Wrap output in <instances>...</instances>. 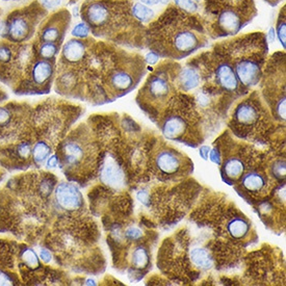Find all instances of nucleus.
Listing matches in <instances>:
<instances>
[{
	"mask_svg": "<svg viewBox=\"0 0 286 286\" xmlns=\"http://www.w3.org/2000/svg\"><path fill=\"white\" fill-rule=\"evenodd\" d=\"M273 173L274 176L277 178H284L285 177V162L284 161H278L273 167Z\"/></svg>",
	"mask_w": 286,
	"mask_h": 286,
	"instance_id": "2f4dec72",
	"label": "nucleus"
},
{
	"mask_svg": "<svg viewBox=\"0 0 286 286\" xmlns=\"http://www.w3.org/2000/svg\"><path fill=\"white\" fill-rule=\"evenodd\" d=\"M234 72L238 82L246 87H253L258 83L261 76V69L256 60L252 58L239 59L234 66Z\"/></svg>",
	"mask_w": 286,
	"mask_h": 286,
	"instance_id": "423d86ee",
	"label": "nucleus"
},
{
	"mask_svg": "<svg viewBox=\"0 0 286 286\" xmlns=\"http://www.w3.org/2000/svg\"><path fill=\"white\" fill-rule=\"evenodd\" d=\"M58 165V158L56 155V154H53V155L49 156L47 158V161H46V167L47 168H57Z\"/></svg>",
	"mask_w": 286,
	"mask_h": 286,
	"instance_id": "e433bc0d",
	"label": "nucleus"
},
{
	"mask_svg": "<svg viewBox=\"0 0 286 286\" xmlns=\"http://www.w3.org/2000/svg\"><path fill=\"white\" fill-rule=\"evenodd\" d=\"M35 25L25 15H16L6 24V38L13 42H24L33 36Z\"/></svg>",
	"mask_w": 286,
	"mask_h": 286,
	"instance_id": "20e7f679",
	"label": "nucleus"
},
{
	"mask_svg": "<svg viewBox=\"0 0 286 286\" xmlns=\"http://www.w3.org/2000/svg\"><path fill=\"white\" fill-rule=\"evenodd\" d=\"M13 283L11 276L3 272V270H0V285H11Z\"/></svg>",
	"mask_w": 286,
	"mask_h": 286,
	"instance_id": "c9c22d12",
	"label": "nucleus"
},
{
	"mask_svg": "<svg viewBox=\"0 0 286 286\" xmlns=\"http://www.w3.org/2000/svg\"><path fill=\"white\" fill-rule=\"evenodd\" d=\"M42 1H44V2H47V1H48V0H42Z\"/></svg>",
	"mask_w": 286,
	"mask_h": 286,
	"instance_id": "37998d69",
	"label": "nucleus"
},
{
	"mask_svg": "<svg viewBox=\"0 0 286 286\" xmlns=\"http://www.w3.org/2000/svg\"><path fill=\"white\" fill-rule=\"evenodd\" d=\"M276 113L280 119L285 120V97L281 98L280 101L277 103Z\"/></svg>",
	"mask_w": 286,
	"mask_h": 286,
	"instance_id": "72a5a7b5",
	"label": "nucleus"
},
{
	"mask_svg": "<svg viewBox=\"0 0 286 286\" xmlns=\"http://www.w3.org/2000/svg\"><path fill=\"white\" fill-rule=\"evenodd\" d=\"M110 83L114 91L125 94L135 86L134 75L126 70H117L111 75Z\"/></svg>",
	"mask_w": 286,
	"mask_h": 286,
	"instance_id": "1a4fd4ad",
	"label": "nucleus"
},
{
	"mask_svg": "<svg viewBox=\"0 0 286 286\" xmlns=\"http://www.w3.org/2000/svg\"><path fill=\"white\" fill-rule=\"evenodd\" d=\"M156 166L162 173L174 174L180 169V159L171 151H161L156 157Z\"/></svg>",
	"mask_w": 286,
	"mask_h": 286,
	"instance_id": "4468645a",
	"label": "nucleus"
},
{
	"mask_svg": "<svg viewBox=\"0 0 286 286\" xmlns=\"http://www.w3.org/2000/svg\"><path fill=\"white\" fill-rule=\"evenodd\" d=\"M12 58V50L5 44H0V63H7Z\"/></svg>",
	"mask_w": 286,
	"mask_h": 286,
	"instance_id": "c756f323",
	"label": "nucleus"
},
{
	"mask_svg": "<svg viewBox=\"0 0 286 286\" xmlns=\"http://www.w3.org/2000/svg\"><path fill=\"white\" fill-rule=\"evenodd\" d=\"M61 153H63L65 165L68 167H75L81 162L84 157L83 147L75 141L66 142L61 148Z\"/></svg>",
	"mask_w": 286,
	"mask_h": 286,
	"instance_id": "9d476101",
	"label": "nucleus"
},
{
	"mask_svg": "<svg viewBox=\"0 0 286 286\" xmlns=\"http://www.w3.org/2000/svg\"><path fill=\"white\" fill-rule=\"evenodd\" d=\"M215 79L224 90L229 92L235 91L238 87V79L234 69L227 63H223L216 68Z\"/></svg>",
	"mask_w": 286,
	"mask_h": 286,
	"instance_id": "6e6552de",
	"label": "nucleus"
},
{
	"mask_svg": "<svg viewBox=\"0 0 286 286\" xmlns=\"http://www.w3.org/2000/svg\"><path fill=\"white\" fill-rule=\"evenodd\" d=\"M53 65L46 59H40L35 63L32 70V79L37 86L48 82L53 75Z\"/></svg>",
	"mask_w": 286,
	"mask_h": 286,
	"instance_id": "f8f14e48",
	"label": "nucleus"
},
{
	"mask_svg": "<svg viewBox=\"0 0 286 286\" xmlns=\"http://www.w3.org/2000/svg\"><path fill=\"white\" fill-rule=\"evenodd\" d=\"M137 199L140 200L141 202L144 203L145 205H148L149 204V196H148V194H147V191H138Z\"/></svg>",
	"mask_w": 286,
	"mask_h": 286,
	"instance_id": "58836bf2",
	"label": "nucleus"
},
{
	"mask_svg": "<svg viewBox=\"0 0 286 286\" xmlns=\"http://www.w3.org/2000/svg\"><path fill=\"white\" fill-rule=\"evenodd\" d=\"M187 129V123L178 115H171L168 117L161 125V130L164 135L171 140L179 138Z\"/></svg>",
	"mask_w": 286,
	"mask_h": 286,
	"instance_id": "9b49d317",
	"label": "nucleus"
},
{
	"mask_svg": "<svg viewBox=\"0 0 286 286\" xmlns=\"http://www.w3.org/2000/svg\"><path fill=\"white\" fill-rule=\"evenodd\" d=\"M286 25H285V17L280 16L279 20L277 23V36L279 38V41L283 48H285V33H286Z\"/></svg>",
	"mask_w": 286,
	"mask_h": 286,
	"instance_id": "cd10ccee",
	"label": "nucleus"
},
{
	"mask_svg": "<svg viewBox=\"0 0 286 286\" xmlns=\"http://www.w3.org/2000/svg\"><path fill=\"white\" fill-rule=\"evenodd\" d=\"M228 231L233 238H244L249 232V224L241 218L232 219L228 224Z\"/></svg>",
	"mask_w": 286,
	"mask_h": 286,
	"instance_id": "aec40b11",
	"label": "nucleus"
},
{
	"mask_svg": "<svg viewBox=\"0 0 286 286\" xmlns=\"http://www.w3.org/2000/svg\"><path fill=\"white\" fill-rule=\"evenodd\" d=\"M152 100H165L170 93L169 82L161 76H154L147 87Z\"/></svg>",
	"mask_w": 286,
	"mask_h": 286,
	"instance_id": "2eb2a0df",
	"label": "nucleus"
},
{
	"mask_svg": "<svg viewBox=\"0 0 286 286\" xmlns=\"http://www.w3.org/2000/svg\"><path fill=\"white\" fill-rule=\"evenodd\" d=\"M82 18L92 29H100L108 25L112 12L107 4L101 1H93L82 10Z\"/></svg>",
	"mask_w": 286,
	"mask_h": 286,
	"instance_id": "39448f33",
	"label": "nucleus"
},
{
	"mask_svg": "<svg viewBox=\"0 0 286 286\" xmlns=\"http://www.w3.org/2000/svg\"><path fill=\"white\" fill-rule=\"evenodd\" d=\"M70 17V13L68 11H60L54 14L41 30V42L59 43L63 40L66 30L68 29Z\"/></svg>",
	"mask_w": 286,
	"mask_h": 286,
	"instance_id": "f03ea898",
	"label": "nucleus"
},
{
	"mask_svg": "<svg viewBox=\"0 0 286 286\" xmlns=\"http://www.w3.org/2000/svg\"><path fill=\"white\" fill-rule=\"evenodd\" d=\"M245 166L244 162L238 158H229L223 166L222 174L223 178L227 182H232L233 180L241 177L244 173Z\"/></svg>",
	"mask_w": 286,
	"mask_h": 286,
	"instance_id": "dca6fc26",
	"label": "nucleus"
},
{
	"mask_svg": "<svg viewBox=\"0 0 286 286\" xmlns=\"http://www.w3.org/2000/svg\"><path fill=\"white\" fill-rule=\"evenodd\" d=\"M126 236L131 241H136V239H140L142 237V231L135 227H131L127 229Z\"/></svg>",
	"mask_w": 286,
	"mask_h": 286,
	"instance_id": "473e14b6",
	"label": "nucleus"
},
{
	"mask_svg": "<svg viewBox=\"0 0 286 286\" xmlns=\"http://www.w3.org/2000/svg\"><path fill=\"white\" fill-rule=\"evenodd\" d=\"M58 51L57 43H50V42H44L41 44L40 48H38V54L42 57V59L49 60L57 56Z\"/></svg>",
	"mask_w": 286,
	"mask_h": 286,
	"instance_id": "393cba45",
	"label": "nucleus"
},
{
	"mask_svg": "<svg viewBox=\"0 0 286 286\" xmlns=\"http://www.w3.org/2000/svg\"><path fill=\"white\" fill-rule=\"evenodd\" d=\"M40 258L44 261V262H46V264H47V262H50L51 261V259H52V255H51V253L47 250V249H41V251H40Z\"/></svg>",
	"mask_w": 286,
	"mask_h": 286,
	"instance_id": "4c0bfd02",
	"label": "nucleus"
},
{
	"mask_svg": "<svg viewBox=\"0 0 286 286\" xmlns=\"http://www.w3.org/2000/svg\"><path fill=\"white\" fill-rule=\"evenodd\" d=\"M50 153H51L50 146L44 141L37 142L34 146V148L32 149L33 159L37 165H42L43 162L49 157Z\"/></svg>",
	"mask_w": 286,
	"mask_h": 286,
	"instance_id": "4be33fe9",
	"label": "nucleus"
},
{
	"mask_svg": "<svg viewBox=\"0 0 286 286\" xmlns=\"http://www.w3.org/2000/svg\"><path fill=\"white\" fill-rule=\"evenodd\" d=\"M21 258L23 262L26 265V267H32V268H38L40 267V259H38V256L37 253L33 249H24L21 253Z\"/></svg>",
	"mask_w": 286,
	"mask_h": 286,
	"instance_id": "a878e982",
	"label": "nucleus"
},
{
	"mask_svg": "<svg viewBox=\"0 0 286 286\" xmlns=\"http://www.w3.org/2000/svg\"><path fill=\"white\" fill-rule=\"evenodd\" d=\"M131 14H133V16L135 19L140 20L142 22L149 21L150 19L154 17L153 10H151L150 7H148L143 3H135L133 6V9H131Z\"/></svg>",
	"mask_w": 286,
	"mask_h": 286,
	"instance_id": "5701e85b",
	"label": "nucleus"
},
{
	"mask_svg": "<svg viewBox=\"0 0 286 286\" xmlns=\"http://www.w3.org/2000/svg\"><path fill=\"white\" fill-rule=\"evenodd\" d=\"M133 265L136 268H144L149 265V254L144 247H136L133 253Z\"/></svg>",
	"mask_w": 286,
	"mask_h": 286,
	"instance_id": "b1692460",
	"label": "nucleus"
},
{
	"mask_svg": "<svg viewBox=\"0 0 286 286\" xmlns=\"http://www.w3.org/2000/svg\"><path fill=\"white\" fill-rule=\"evenodd\" d=\"M175 3L185 12H195L198 9L197 3L194 0H174Z\"/></svg>",
	"mask_w": 286,
	"mask_h": 286,
	"instance_id": "c85d7f7f",
	"label": "nucleus"
},
{
	"mask_svg": "<svg viewBox=\"0 0 286 286\" xmlns=\"http://www.w3.org/2000/svg\"><path fill=\"white\" fill-rule=\"evenodd\" d=\"M210 147H208V146H203V147H201L200 150H199V153H200L201 157H202L204 160H207V158H208V154H210Z\"/></svg>",
	"mask_w": 286,
	"mask_h": 286,
	"instance_id": "ea45409f",
	"label": "nucleus"
},
{
	"mask_svg": "<svg viewBox=\"0 0 286 286\" xmlns=\"http://www.w3.org/2000/svg\"><path fill=\"white\" fill-rule=\"evenodd\" d=\"M200 82V76L194 69L187 68L181 72L179 83L183 91L194 90Z\"/></svg>",
	"mask_w": 286,
	"mask_h": 286,
	"instance_id": "a211bd4d",
	"label": "nucleus"
},
{
	"mask_svg": "<svg viewBox=\"0 0 286 286\" xmlns=\"http://www.w3.org/2000/svg\"><path fill=\"white\" fill-rule=\"evenodd\" d=\"M243 185L248 191H259L266 185V179L262 175L256 172H251L244 176Z\"/></svg>",
	"mask_w": 286,
	"mask_h": 286,
	"instance_id": "412c9836",
	"label": "nucleus"
},
{
	"mask_svg": "<svg viewBox=\"0 0 286 286\" xmlns=\"http://www.w3.org/2000/svg\"><path fill=\"white\" fill-rule=\"evenodd\" d=\"M90 26L86 22H81L73 28L72 35L78 38H86L90 34Z\"/></svg>",
	"mask_w": 286,
	"mask_h": 286,
	"instance_id": "bb28decb",
	"label": "nucleus"
},
{
	"mask_svg": "<svg viewBox=\"0 0 286 286\" xmlns=\"http://www.w3.org/2000/svg\"><path fill=\"white\" fill-rule=\"evenodd\" d=\"M100 179L111 188L120 189L125 183V174L114 158L107 157L101 169Z\"/></svg>",
	"mask_w": 286,
	"mask_h": 286,
	"instance_id": "0eeeda50",
	"label": "nucleus"
},
{
	"mask_svg": "<svg viewBox=\"0 0 286 286\" xmlns=\"http://www.w3.org/2000/svg\"><path fill=\"white\" fill-rule=\"evenodd\" d=\"M142 3L148 4V5H153V4H157L160 0H141Z\"/></svg>",
	"mask_w": 286,
	"mask_h": 286,
	"instance_id": "79ce46f5",
	"label": "nucleus"
},
{
	"mask_svg": "<svg viewBox=\"0 0 286 286\" xmlns=\"http://www.w3.org/2000/svg\"><path fill=\"white\" fill-rule=\"evenodd\" d=\"M151 30V34L167 36L169 48L175 57H187L204 45V33L200 24L189 16L175 12L173 16L162 19Z\"/></svg>",
	"mask_w": 286,
	"mask_h": 286,
	"instance_id": "f257e3e1",
	"label": "nucleus"
},
{
	"mask_svg": "<svg viewBox=\"0 0 286 286\" xmlns=\"http://www.w3.org/2000/svg\"><path fill=\"white\" fill-rule=\"evenodd\" d=\"M147 60H148L149 64H155L156 61L158 60L157 54L154 53V52H150L148 56H147Z\"/></svg>",
	"mask_w": 286,
	"mask_h": 286,
	"instance_id": "a19ab883",
	"label": "nucleus"
},
{
	"mask_svg": "<svg viewBox=\"0 0 286 286\" xmlns=\"http://www.w3.org/2000/svg\"><path fill=\"white\" fill-rule=\"evenodd\" d=\"M235 119L245 125H251L258 119L256 108L248 103H242L235 111Z\"/></svg>",
	"mask_w": 286,
	"mask_h": 286,
	"instance_id": "f3484780",
	"label": "nucleus"
},
{
	"mask_svg": "<svg viewBox=\"0 0 286 286\" xmlns=\"http://www.w3.org/2000/svg\"><path fill=\"white\" fill-rule=\"evenodd\" d=\"M54 198L59 207L69 211L79 210L83 205L80 191L71 183H59L54 191Z\"/></svg>",
	"mask_w": 286,
	"mask_h": 286,
	"instance_id": "7ed1b4c3",
	"label": "nucleus"
},
{
	"mask_svg": "<svg viewBox=\"0 0 286 286\" xmlns=\"http://www.w3.org/2000/svg\"><path fill=\"white\" fill-rule=\"evenodd\" d=\"M12 119L11 112L5 107H0V126H5Z\"/></svg>",
	"mask_w": 286,
	"mask_h": 286,
	"instance_id": "7c9ffc66",
	"label": "nucleus"
},
{
	"mask_svg": "<svg viewBox=\"0 0 286 286\" xmlns=\"http://www.w3.org/2000/svg\"><path fill=\"white\" fill-rule=\"evenodd\" d=\"M86 43L80 40H70L67 42L63 48L61 56L69 63H77L83 58L86 54Z\"/></svg>",
	"mask_w": 286,
	"mask_h": 286,
	"instance_id": "ddd939ff",
	"label": "nucleus"
},
{
	"mask_svg": "<svg viewBox=\"0 0 286 286\" xmlns=\"http://www.w3.org/2000/svg\"><path fill=\"white\" fill-rule=\"evenodd\" d=\"M210 159L216 165H221V154L218 149H212L210 152Z\"/></svg>",
	"mask_w": 286,
	"mask_h": 286,
	"instance_id": "f704fd0d",
	"label": "nucleus"
},
{
	"mask_svg": "<svg viewBox=\"0 0 286 286\" xmlns=\"http://www.w3.org/2000/svg\"><path fill=\"white\" fill-rule=\"evenodd\" d=\"M191 261L194 262L195 266L204 269L210 268L213 265L210 253L203 248L192 249L191 252Z\"/></svg>",
	"mask_w": 286,
	"mask_h": 286,
	"instance_id": "6ab92c4d",
	"label": "nucleus"
}]
</instances>
